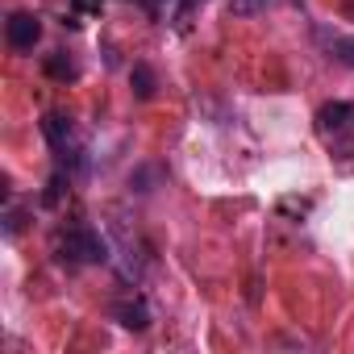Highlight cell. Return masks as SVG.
<instances>
[{"label": "cell", "instance_id": "obj_8", "mask_svg": "<svg viewBox=\"0 0 354 354\" xmlns=\"http://www.w3.org/2000/svg\"><path fill=\"white\" fill-rule=\"evenodd\" d=\"M46 71H50V75H55V80H75V63H71V59H67V55H63V50H59V55H50V59H46Z\"/></svg>", "mask_w": 354, "mask_h": 354}, {"label": "cell", "instance_id": "obj_2", "mask_svg": "<svg viewBox=\"0 0 354 354\" xmlns=\"http://www.w3.org/2000/svg\"><path fill=\"white\" fill-rule=\"evenodd\" d=\"M42 133H46V142H50V150H55V158H59L63 167H75V162H80L84 150H80V138H75V125H71L67 113H46Z\"/></svg>", "mask_w": 354, "mask_h": 354}, {"label": "cell", "instance_id": "obj_3", "mask_svg": "<svg viewBox=\"0 0 354 354\" xmlns=\"http://www.w3.org/2000/svg\"><path fill=\"white\" fill-rule=\"evenodd\" d=\"M317 133L342 150V138H346V133H354V104H346V100L325 104V109L317 113Z\"/></svg>", "mask_w": 354, "mask_h": 354}, {"label": "cell", "instance_id": "obj_7", "mask_svg": "<svg viewBox=\"0 0 354 354\" xmlns=\"http://www.w3.org/2000/svg\"><path fill=\"white\" fill-rule=\"evenodd\" d=\"M129 80H133V92H138V96H142V100H146V96H154V71H150V67H146V63H138V67H133V75H129Z\"/></svg>", "mask_w": 354, "mask_h": 354}, {"label": "cell", "instance_id": "obj_4", "mask_svg": "<svg viewBox=\"0 0 354 354\" xmlns=\"http://www.w3.org/2000/svg\"><path fill=\"white\" fill-rule=\"evenodd\" d=\"M5 42L17 50V55H30L38 42H42V21L34 13H9L5 21Z\"/></svg>", "mask_w": 354, "mask_h": 354}, {"label": "cell", "instance_id": "obj_5", "mask_svg": "<svg viewBox=\"0 0 354 354\" xmlns=\"http://www.w3.org/2000/svg\"><path fill=\"white\" fill-rule=\"evenodd\" d=\"M109 313H113V321L121 325V329H133V333H142L146 325H150V304L129 288V292H121L113 304H109Z\"/></svg>", "mask_w": 354, "mask_h": 354}, {"label": "cell", "instance_id": "obj_1", "mask_svg": "<svg viewBox=\"0 0 354 354\" xmlns=\"http://www.w3.org/2000/svg\"><path fill=\"white\" fill-rule=\"evenodd\" d=\"M55 254L71 267H92V263H104L109 259V242L92 230V225H71L55 238Z\"/></svg>", "mask_w": 354, "mask_h": 354}, {"label": "cell", "instance_id": "obj_6", "mask_svg": "<svg viewBox=\"0 0 354 354\" xmlns=\"http://www.w3.org/2000/svg\"><path fill=\"white\" fill-rule=\"evenodd\" d=\"M313 38L321 42V50H325L333 63H342V67H354V34H342V30L317 26V30H313Z\"/></svg>", "mask_w": 354, "mask_h": 354}, {"label": "cell", "instance_id": "obj_10", "mask_svg": "<svg viewBox=\"0 0 354 354\" xmlns=\"http://www.w3.org/2000/svg\"><path fill=\"white\" fill-rule=\"evenodd\" d=\"M75 5H80V9H88V13H96V9H100V0H75Z\"/></svg>", "mask_w": 354, "mask_h": 354}, {"label": "cell", "instance_id": "obj_11", "mask_svg": "<svg viewBox=\"0 0 354 354\" xmlns=\"http://www.w3.org/2000/svg\"><path fill=\"white\" fill-rule=\"evenodd\" d=\"M196 5H205V0H184V13H180V17H192V9H196Z\"/></svg>", "mask_w": 354, "mask_h": 354}, {"label": "cell", "instance_id": "obj_9", "mask_svg": "<svg viewBox=\"0 0 354 354\" xmlns=\"http://www.w3.org/2000/svg\"><path fill=\"white\" fill-rule=\"evenodd\" d=\"M259 9H267V0H230V13H238V17H250Z\"/></svg>", "mask_w": 354, "mask_h": 354}]
</instances>
